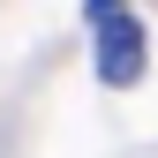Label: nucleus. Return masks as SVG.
I'll list each match as a JSON object with an SVG mask.
<instances>
[{"label":"nucleus","instance_id":"nucleus-1","mask_svg":"<svg viewBox=\"0 0 158 158\" xmlns=\"http://www.w3.org/2000/svg\"><path fill=\"white\" fill-rule=\"evenodd\" d=\"M90 38H98V75H106V83H135V75H143V23H135L128 8H90Z\"/></svg>","mask_w":158,"mask_h":158}]
</instances>
